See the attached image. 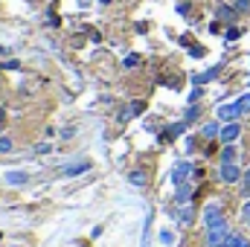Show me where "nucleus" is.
Returning a JSON list of instances; mask_svg holds the SVG:
<instances>
[{
  "mask_svg": "<svg viewBox=\"0 0 250 247\" xmlns=\"http://www.w3.org/2000/svg\"><path fill=\"white\" fill-rule=\"evenodd\" d=\"M160 245L163 247H175L178 245V236H175L172 230H160Z\"/></svg>",
  "mask_w": 250,
  "mask_h": 247,
  "instance_id": "obj_11",
  "label": "nucleus"
},
{
  "mask_svg": "<svg viewBox=\"0 0 250 247\" xmlns=\"http://www.w3.org/2000/svg\"><path fill=\"white\" fill-rule=\"evenodd\" d=\"M224 247H250V242L242 236V233H230L227 242H224Z\"/></svg>",
  "mask_w": 250,
  "mask_h": 247,
  "instance_id": "obj_8",
  "label": "nucleus"
},
{
  "mask_svg": "<svg viewBox=\"0 0 250 247\" xmlns=\"http://www.w3.org/2000/svg\"><path fill=\"white\" fill-rule=\"evenodd\" d=\"M215 134H221V128H218L215 123H212V125H207V128H204V137H215Z\"/></svg>",
  "mask_w": 250,
  "mask_h": 247,
  "instance_id": "obj_16",
  "label": "nucleus"
},
{
  "mask_svg": "<svg viewBox=\"0 0 250 247\" xmlns=\"http://www.w3.org/2000/svg\"><path fill=\"white\" fill-rule=\"evenodd\" d=\"M87 169H90V160H73V163L64 166V175L67 178H76V175H84Z\"/></svg>",
  "mask_w": 250,
  "mask_h": 247,
  "instance_id": "obj_6",
  "label": "nucleus"
},
{
  "mask_svg": "<svg viewBox=\"0 0 250 247\" xmlns=\"http://www.w3.org/2000/svg\"><path fill=\"white\" fill-rule=\"evenodd\" d=\"M195 175V166L189 163V160H181V163H175L172 166V186H184L189 184V178Z\"/></svg>",
  "mask_w": 250,
  "mask_h": 247,
  "instance_id": "obj_2",
  "label": "nucleus"
},
{
  "mask_svg": "<svg viewBox=\"0 0 250 247\" xmlns=\"http://www.w3.org/2000/svg\"><path fill=\"white\" fill-rule=\"evenodd\" d=\"M0 125H6V114H3V108H0Z\"/></svg>",
  "mask_w": 250,
  "mask_h": 247,
  "instance_id": "obj_22",
  "label": "nucleus"
},
{
  "mask_svg": "<svg viewBox=\"0 0 250 247\" xmlns=\"http://www.w3.org/2000/svg\"><path fill=\"white\" fill-rule=\"evenodd\" d=\"M236 105H239V111H242V114H250V93L239 96V99H236Z\"/></svg>",
  "mask_w": 250,
  "mask_h": 247,
  "instance_id": "obj_15",
  "label": "nucleus"
},
{
  "mask_svg": "<svg viewBox=\"0 0 250 247\" xmlns=\"http://www.w3.org/2000/svg\"><path fill=\"white\" fill-rule=\"evenodd\" d=\"M242 221L250 224V201H248V204H242Z\"/></svg>",
  "mask_w": 250,
  "mask_h": 247,
  "instance_id": "obj_17",
  "label": "nucleus"
},
{
  "mask_svg": "<svg viewBox=\"0 0 250 247\" xmlns=\"http://www.w3.org/2000/svg\"><path fill=\"white\" fill-rule=\"evenodd\" d=\"M137 62H140L137 56H128V59H125V67H137Z\"/></svg>",
  "mask_w": 250,
  "mask_h": 247,
  "instance_id": "obj_21",
  "label": "nucleus"
},
{
  "mask_svg": "<svg viewBox=\"0 0 250 247\" xmlns=\"http://www.w3.org/2000/svg\"><path fill=\"white\" fill-rule=\"evenodd\" d=\"M29 181V172H6V184L9 186H23Z\"/></svg>",
  "mask_w": 250,
  "mask_h": 247,
  "instance_id": "obj_7",
  "label": "nucleus"
},
{
  "mask_svg": "<svg viewBox=\"0 0 250 247\" xmlns=\"http://www.w3.org/2000/svg\"><path fill=\"white\" fill-rule=\"evenodd\" d=\"M204 227H207V245L224 247L227 236H230V227H227V218L221 215V206L215 201H209L204 206Z\"/></svg>",
  "mask_w": 250,
  "mask_h": 247,
  "instance_id": "obj_1",
  "label": "nucleus"
},
{
  "mask_svg": "<svg viewBox=\"0 0 250 247\" xmlns=\"http://www.w3.org/2000/svg\"><path fill=\"white\" fill-rule=\"evenodd\" d=\"M236 157H239V148H236V145H224V151H221V163H236Z\"/></svg>",
  "mask_w": 250,
  "mask_h": 247,
  "instance_id": "obj_10",
  "label": "nucleus"
},
{
  "mask_svg": "<svg viewBox=\"0 0 250 247\" xmlns=\"http://www.w3.org/2000/svg\"><path fill=\"white\" fill-rule=\"evenodd\" d=\"M242 137V125L239 123H227V125H221V134H218V140L224 143V145H233L236 140Z\"/></svg>",
  "mask_w": 250,
  "mask_h": 247,
  "instance_id": "obj_4",
  "label": "nucleus"
},
{
  "mask_svg": "<svg viewBox=\"0 0 250 247\" xmlns=\"http://www.w3.org/2000/svg\"><path fill=\"white\" fill-rule=\"evenodd\" d=\"M178 192H175V201L178 204H189V198H192V186L189 184H184V186H175Z\"/></svg>",
  "mask_w": 250,
  "mask_h": 247,
  "instance_id": "obj_9",
  "label": "nucleus"
},
{
  "mask_svg": "<svg viewBox=\"0 0 250 247\" xmlns=\"http://www.w3.org/2000/svg\"><path fill=\"white\" fill-rule=\"evenodd\" d=\"M128 181H131V184H137V186H143L148 178H146V172H143V169H134V172H128Z\"/></svg>",
  "mask_w": 250,
  "mask_h": 247,
  "instance_id": "obj_12",
  "label": "nucleus"
},
{
  "mask_svg": "<svg viewBox=\"0 0 250 247\" xmlns=\"http://www.w3.org/2000/svg\"><path fill=\"white\" fill-rule=\"evenodd\" d=\"M0 151H12V140L3 137V140H0Z\"/></svg>",
  "mask_w": 250,
  "mask_h": 247,
  "instance_id": "obj_20",
  "label": "nucleus"
},
{
  "mask_svg": "<svg viewBox=\"0 0 250 247\" xmlns=\"http://www.w3.org/2000/svg\"><path fill=\"white\" fill-rule=\"evenodd\" d=\"M218 76V67H212V70H207V73H201V76H195V84H207L209 79H215Z\"/></svg>",
  "mask_w": 250,
  "mask_h": 247,
  "instance_id": "obj_14",
  "label": "nucleus"
},
{
  "mask_svg": "<svg viewBox=\"0 0 250 247\" xmlns=\"http://www.w3.org/2000/svg\"><path fill=\"white\" fill-rule=\"evenodd\" d=\"M151 218H154V215H151V209H148V212H146V221H143V247H148V230H151Z\"/></svg>",
  "mask_w": 250,
  "mask_h": 247,
  "instance_id": "obj_13",
  "label": "nucleus"
},
{
  "mask_svg": "<svg viewBox=\"0 0 250 247\" xmlns=\"http://www.w3.org/2000/svg\"><path fill=\"white\" fill-rule=\"evenodd\" d=\"M242 117V111H239V105L233 102V105H218V120L221 123H236Z\"/></svg>",
  "mask_w": 250,
  "mask_h": 247,
  "instance_id": "obj_5",
  "label": "nucleus"
},
{
  "mask_svg": "<svg viewBox=\"0 0 250 247\" xmlns=\"http://www.w3.org/2000/svg\"><path fill=\"white\" fill-rule=\"evenodd\" d=\"M242 186H245V195H250V169H245V178H242Z\"/></svg>",
  "mask_w": 250,
  "mask_h": 247,
  "instance_id": "obj_18",
  "label": "nucleus"
},
{
  "mask_svg": "<svg viewBox=\"0 0 250 247\" xmlns=\"http://www.w3.org/2000/svg\"><path fill=\"white\" fill-rule=\"evenodd\" d=\"M218 175H221V181H224V184H239V181L245 178L239 163H221V172H218Z\"/></svg>",
  "mask_w": 250,
  "mask_h": 247,
  "instance_id": "obj_3",
  "label": "nucleus"
},
{
  "mask_svg": "<svg viewBox=\"0 0 250 247\" xmlns=\"http://www.w3.org/2000/svg\"><path fill=\"white\" fill-rule=\"evenodd\" d=\"M239 35H242V32H239V29H236V26H230V32H227V41H236V38H239Z\"/></svg>",
  "mask_w": 250,
  "mask_h": 247,
  "instance_id": "obj_19",
  "label": "nucleus"
}]
</instances>
